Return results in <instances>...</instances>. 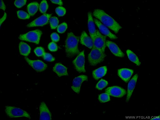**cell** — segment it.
I'll return each instance as SVG.
<instances>
[{
    "mask_svg": "<svg viewBox=\"0 0 160 120\" xmlns=\"http://www.w3.org/2000/svg\"><path fill=\"white\" fill-rule=\"evenodd\" d=\"M26 0H16L14 2V5L18 8H20L25 4Z\"/></svg>",
    "mask_w": 160,
    "mask_h": 120,
    "instance_id": "836d02e7",
    "label": "cell"
},
{
    "mask_svg": "<svg viewBox=\"0 0 160 120\" xmlns=\"http://www.w3.org/2000/svg\"><path fill=\"white\" fill-rule=\"evenodd\" d=\"M94 23L98 27L100 32L102 34L108 37L111 39H116L118 37L114 34L112 33L108 28L102 23L99 20L96 18L93 19Z\"/></svg>",
    "mask_w": 160,
    "mask_h": 120,
    "instance_id": "8fae6325",
    "label": "cell"
},
{
    "mask_svg": "<svg viewBox=\"0 0 160 120\" xmlns=\"http://www.w3.org/2000/svg\"><path fill=\"white\" fill-rule=\"evenodd\" d=\"M72 63L76 70L79 72H85L84 51L79 52Z\"/></svg>",
    "mask_w": 160,
    "mask_h": 120,
    "instance_id": "52a82bcc",
    "label": "cell"
},
{
    "mask_svg": "<svg viewBox=\"0 0 160 120\" xmlns=\"http://www.w3.org/2000/svg\"><path fill=\"white\" fill-rule=\"evenodd\" d=\"M24 58L28 64L37 72L43 71L47 67V65L41 60H32L26 57H25Z\"/></svg>",
    "mask_w": 160,
    "mask_h": 120,
    "instance_id": "30bf717a",
    "label": "cell"
},
{
    "mask_svg": "<svg viewBox=\"0 0 160 120\" xmlns=\"http://www.w3.org/2000/svg\"><path fill=\"white\" fill-rule=\"evenodd\" d=\"M107 71V66L101 67L93 71L92 72L93 77L95 80H98L105 76Z\"/></svg>",
    "mask_w": 160,
    "mask_h": 120,
    "instance_id": "ffe728a7",
    "label": "cell"
},
{
    "mask_svg": "<svg viewBox=\"0 0 160 120\" xmlns=\"http://www.w3.org/2000/svg\"><path fill=\"white\" fill-rule=\"evenodd\" d=\"M105 57V52L93 46L88 55V59L90 64L94 66L103 61Z\"/></svg>",
    "mask_w": 160,
    "mask_h": 120,
    "instance_id": "3957f363",
    "label": "cell"
},
{
    "mask_svg": "<svg viewBox=\"0 0 160 120\" xmlns=\"http://www.w3.org/2000/svg\"><path fill=\"white\" fill-rule=\"evenodd\" d=\"M79 39V37L75 36L72 32L68 33L65 45L66 53L68 57L72 58L79 53L78 46Z\"/></svg>",
    "mask_w": 160,
    "mask_h": 120,
    "instance_id": "7a4b0ae2",
    "label": "cell"
},
{
    "mask_svg": "<svg viewBox=\"0 0 160 120\" xmlns=\"http://www.w3.org/2000/svg\"><path fill=\"white\" fill-rule=\"evenodd\" d=\"M93 15L102 23L115 33H118L119 29L122 28L118 22L102 10L95 9Z\"/></svg>",
    "mask_w": 160,
    "mask_h": 120,
    "instance_id": "6da1fadb",
    "label": "cell"
},
{
    "mask_svg": "<svg viewBox=\"0 0 160 120\" xmlns=\"http://www.w3.org/2000/svg\"><path fill=\"white\" fill-rule=\"evenodd\" d=\"M51 38L53 42H58L60 39L58 35L56 32H53L51 35Z\"/></svg>",
    "mask_w": 160,
    "mask_h": 120,
    "instance_id": "e575fe53",
    "label": "cell"
},
{
    "mask_svg": "<svg viewBox=\"0 0 160 120\" xmlns=\"http://www.w3.org/2000/svg\"><path fill=\"white\" fill-rule=\"evenodd\" d=\"M0 8L5 11L6 9V6L3 1L1 0H0Z\"/></svg>",
    "mask_w": 160,
    "mask_h": 120,
    "instance_id": "8d00e7d4",
    "label": "cell"
},
{
    "mask_svg": "<svg viewBox=\"0 0 160 120\" xmlns=\"http://www.w3.org/2000/svg\"><path fill=\"white\" fill-rule=\"evenodd\" d=\"M7 17L6 13L5 12L4 15L3 17L0 19V26L1 25L2 23L6 19Z\"/></svg>",
    "mask_w": 160,
    "mask_h": 120,
    "instance_id": "74e56055",
    "label": "cell"
},
{
    "mask_svg": "<svg viewBox=\"0 0 160 120\" xmlns=\"http://www.w3.org/2000/svg\"><path fill=\"white\" fill-rule=\"evenodd\" d=\"M42 57L44 60L48 62H53L55 60V58L49 53L45 52Z\"/></svg>",
    "mask_w": 160,
    "mask_h": 120,
    "instance_id": "1f68e13d",
    "label": "cell"
},
{
    "mask_svg": "<svg viewBox=\"0 0 160 120\" xmlns=\"http://www.w3.org/2000/svg\"><path fill=\"white\" fill-rule=\"evenodd\" d=\"M49 50L52 52H55L58 49L57 44L54 42H50L48 45Z\"/></svg>",
    "mask_w": 160,
    "mask_h": 120,
    "instance_id": "d6a6232c",
    "label": "cell"
},
{
    "mask_svg": "<svg viewBox=\"0 0 160 120\" xmlns=\"http://www.w3.org/2000/svg\"><path fill=\"white\" fill-rule=\"evenodd\" d=\"M88 27L90 37L92 40L96 33V29L91 12L88 13Z\"/></svg>",
    "mask_w": 160,
    "mask_h": 120,
    "instance_id": "e0dca14e",
    "label": "cell"
},
{
    "mask_svg": "<svg viewBox=\"0 0 160 120\" xmlns=\"http://www.w3.org/2000/svg\"><path fill=\"white\" fill-rule=\"evenodd\" d=\"M126 53L129 59L132 62L136 64L137 66H139L141 62L137 56L132 51L128 49Z\"/></svg>",
    "mask_w": 160,
    "mask_h": 120,
    "instance_id": "603a6c76",
    "label": "cell"
},
{
    "mask_svg": "<svg viewBox=\"0 0 160 120\" xmlns=\"http://www.w3.org/2000/svg\"><path fill=\"white\" fill-rule=\"evenodd\" d=\"M19 47L20 53L22 55L27 56L30 52V47L25 42H21L19 43Z\"/></svg>",
    "mask_w": 160,
    "mask_h": 120,
    "instance_id": "44dd1931",
    "label": "cell"
},
{
    "mask_svg": "<svg viewBox=\"0 0 160 120\" xmlns=\"http://www.w3.org/2000/svg\"><path fill=\"white\" fill-rule=\"evenodd\" d=\"M138 77V74H135L129 81L128 86L127 95L126 102L128 103L132 95L133 90L135 88Z\"/></svg>",
    "mask_w": 160,
    "mask_h": 120,
    "instance_id": "2e32d148",
    "label": "cell"
},
{
    "mask_svg": "<svg viewBox=\"0 0 160 120\" xmlns=\"http://www.w3.org/2000/svg\"><path fill=\"white\" fill-rule=\"evenodd\" d=\"M48 8V5L46 0H42L39 5V10L42 13H45Z\"/></svg>",
    "mask_w": 160,
    "mask_h": 120,
    "instance_id": "4316f807",
    "label": "cell"
},
{
    "mask_svg": "<svg viewBox=\"0 0 160 120\" xmlns=\"http://www.w3.org/2000/svg\"><path fill=\"white\" fill-rule=\"evenodd\" d=\"M49 22L52 29H54L58 26L59 21L56 17L50 18L49 19Z\"/></svg>",
    "mask_w": 160,
    "mask_h": 120,
    "instance_id": "d4e9b609",
    "label": "cell"
},
{
    "mask_svg": "<svg viewBox=\"0 0 160 120\" xmlns=\"http://www.w3.org/2000/svg\"><path fill=\"white\" fill-rule=\"evenodd\" d=\"M80 42L82 44L90 49L92 48L93 46L92 39L88 35L85 31H83L81 34Z\"/></svg>",
    "mask_w": 160,
    "mask_h": 120,
    "instance_id": "ac0fdd59",
    "label": "cell"
},
{
    "mask_svg": "<svg viewBox=\"0 0 160 120\" xmlns=\"http://www.w3.org/2000/svg\"><path fill=\"white\" fill-rule=\"evenodd\" d=\"M51 16V14L44 13L28 24L27 26L31 27L44 26L48 23Z\"/></svg>",
    "mask_w": 160,
    "mask_h": 120,
    "instance_id": "ba28073f",
    "label": "cell"
},
{
    "mask_svg": "<svg viewBox=\"0 0 160 120\" xmlns=\"http://www.w3.org/2000/svg\"><path fill=\"white\" fill-rule=\"evenodd\" d=\"M106 46L109 48L111 52L115 56L122 58L124 54L115 43L110 41H106Z\"/></svg>",
    "mask_w": 160,
    "mask_h": 120,
    "instance_id": "9a60e30c",
    "label": "cell"
},
{
    "mask_svg": "<svg viewBox=\"0 0 160 120\" xmlns=\"http://www.w3.org/2000/svg\"><path fill=\"white\" fill-rule=\"evenodd\" d=\"M51 1L53 3L58 4L60 5H62L63 3L61 0H51Z\"/></svg>",
    "mask_w": 160,
    "mask_h": 120,
    "instance_id": "d590c367",
    "label": "cell"
},
{
    "mask_svg": "<svg viewBox=\"0 0 160 120\" xmlns=\"http://www.w3.org/2000/svg\"><path fill=\"white\" fill-rule=\"evenodd\" d=\"M5 111L7 115L11 118L25 117L31 118L30 114L27 112L18 108L7 106L5 107Z\"/></svg>",
    "mask_w": 160,
    "mask_h": 120,
    "instance_id": "277c9868",
    "label": "cell"
},
{
    "mask_svg": "<svg viewBox=\"0 0 160 120\" xmlns=\"http://www.w3.org/2000/svg\"><path fill=\"white\" fill-rule=\"evenodd\" d=\"M106 36L102 35L100 31L96 30V32L92 39L93 46L103 52L106 47Z\"/></svg>",
    "mask_w": 160,
    "mask_h": 120,
    "instance_id": "8992f818",
    "label": "cell"
},
{
    "mask_svg": "<svg viewBox=\"0 0 160 120\" xmlns=\"http://www.w3.org/2000/svg\"><path fill=\"white\" fill-rule=\"evenodd\" d=\"M53 71L59 77L68 75L67 68L60 63H56L53 68Z\"/></svg>",
    "mask_w": 160,
    "mask_h": 120,
    "instance_id": "d6986e66",
    "label": "cell"
},
{
    "mask_svg": "<svg viewBox=\"0 0 160 120\" xmlns=\"http://www.w3.org/2000/svg\"><path fill=\"white\" fill-rule=\"evenodd\" d=\"M17 14L18 18L21 19H28L30 18L29 14L23 11H18L17 12Z\"/></svg>",
    "mask_w": 160,
    "mask_h": 120,
    "instance_id": "83f0119b",
    "label": "cell"
},
{
    "mask_svg": "<svg viewBox=\"0 0 160 120\" xmlns=\"http://www.w3.org/2000/svg\"><path fill=\"white\" fill-rule=\"evenodd\" d=\"M133 72V70L132 69L122 68L118 70V74L122 80L127 83L129 80Z\"/></svg>",
    "mask_w": 160,
    "mask_h": 120,
    "instance_id": "5bb4252c",
    "label": "cell"
},
{
    "mask_svg": "<svg viewBox=\"0 0 160 120\" xmlns=\"http://www.w3.org/2000/svg\"><path fill=\"white\" fill-rule=\"evenodd\" d=\"M105 92L110 96L118 98L122 97L126 93L125 89L117 86L108 87L105 90Z\"/></svg>",
    "mask_w": 160,
    "mask_h": 120,
    "instance_id": "9c48e42d",
    "label": "cell"
},
{
    "mask_svg": "<svg viewBox=\"0 0 160 120\" xmlns=\"http://www.w3.org/2000/svg\"><path fill=\"white\" fill-rule=\"evenodd\" d=\"M42 33V32L41 30L36 29L30 31L26 34L20 35L19 38L22 40L38 44Z\"/></svg>",
    "mask_w": 160,
    "mask_h": 120,
    "instance_id": "5b68a950",
    "label": "cell"
},
{
    "mask_svg": "<svg viewBox=\"0 0 160 120\" xmlns=\"http://www.w3.org/2000/svg\"><path fill=\"white\" fill-rule=\"evenodd\" d=\"M34 51L36 55L38 57L43 56L45 53L44 49L42 47L36 48Z\"/></svg>",
    "mask_w": 160,
    "mask_h": 120,
    "instance_id": "f1b7e54d",
    "label": "cell"
},
{
    "mask_svg": "<svg viewBox=\"0 0 160 120\" xmlns=\"http://www.w3.org/2000/svg\"><path fill=\"white\" fill-rule=\"evenodd\" d=\"M39 4L37 2H31L27 6V10L30 16H33L37 12Z\"/></svg>",
    "mask_w": 160,
    "mask_h": 120,
    "instance_id": "7402d4cb",
    "label": "cell"
},
{
    "mask_svg": "<svg viewBox=\"0 0 160 120\" xmlns=\"http://www.w3.org/2000/svg\"><path fill=\"white\" fill-rule=\"evenodd\" d=\"M40 120H50L52 119V115L46 104L42 102L40 105Z\"/></svg>",
    "mask_w": 160,
    "mask_h": 120,
    "instance_id": "4fadbf2b",
    "label": "cell"
},
{
    "mask_svg": "<svg viewBox=\"0 0 160 120\" xmlns=\"http://www.w3.org/2000/svg\"><path fill=\"white\" fill-rule=\"evenodd\" d=\"M151 119L152 120H157V119H159V117H155L154 118H153Z\"/></svg>",
    "mask_w": 160,
    "mask_h": 120,
    "instance_id": "f35d334b",
    "label": "cell"
},
{
    "mask_svg": "<svg viewBox=\"0 0 160 120\" xmlns=\"http://www.w3.org/2000/svg\"><path fill=\"white\" fill-rule=\"evenodd\" d=\"M68 28L67 23L66 22H63L57 27V31L59 33H63Z\"/></svg>",
    "mask_w": 160,
    "mask_h": 120,
    "instance_id": "f546056e",
    "label": "cell"
},
{
    "mask_svg": "<svg viewBox=\"0 0 160 120\" xmlns=\"http://www.w3.org/2000/svg\"><path fill=\"white\" fill-rule=\"evenodd\" d=\"M108 84V82L105 80L101 79L97 83L96 86V88L99 90H101L107 87Z\"/></svg>",
    "mask_w": 160,
    "mask_h": 120,
    "instance_id": "484cf974",
    "label": "cell"
},
{
    "mask_svg": "<svg viewBox=\"0 0 160 120\" xmlns=\"http://www.w3.org/2000/svg\"><path fill=\"white\" fill-rule=\"evenodd\" d=\"M98 99L101 103L108 102L110 100V95L107 93H104L98 95Z\"/></svg>",
    "mask_w": 160,
    "mask_h": 120,
    "instance_id": "cb8c5ba5",
    "label": "cell"
},
{
    "mask_svg": "<svg viewBox=\"0 0 160 120\" xmlns=\"http://www.w3.org/2000/svg\"><path fill=\"white\" fill-rule=\"evenodd\" d=\"M55 12L58 16H62L66 13L65 8L62 6H59L56 8Z\"/></svg>",
    "mask_w": 160,
    "mask_h": 120,
    "instance_id": "4dcf8cb0",
    "label": "cell"
},
{
    "mask_svg": "<svg viewBox=\"0 0 160 120\" xmlns=\"http://www.w3.org/2000/svg\"><path fill=\"white\" fill-rule=\"evenodd\" d=\"M87 80L88 77L85 75H80L75 78L72 81L71 87L72 89L76 93L79 94L82 83L84 81Z\"/></svg>",
    "mask_w": 160,
    "mask_h": 120,
    "instance_id": "7c38bea8",
    "label": "cell"
}]
</instances>
